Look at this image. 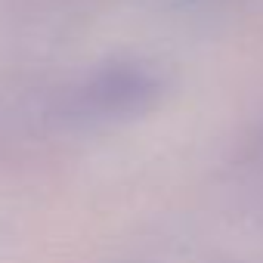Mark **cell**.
I'll list each match as a JSON object with an SVG mask.
<instances>
[{"label":"cell","instance_id":"cell-1","mask_svg":"<svg viewBox=\"0 0 263 263\" xmlns=\"http://www.w3.org/2000/svg\"><path fill=\"white\" fill-rule=\"evenodd\" d=\"M167 87L164 71L146 59H115L74 90V111L87 121H118L149 111Z\"/></svg>","mask_w":263,"mask_h":263}]
</instances>
